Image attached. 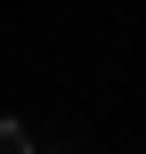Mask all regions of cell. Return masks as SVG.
I'll use <instances>...</instances> for the list:
<instances>
[{"label": "cell", "mask_w": 146, "mask_h": 154, "mask_svg": "<svg viewBox=\"0 0 146 154\" xmlns=\"http://www.w3.org/2000/svg\"><path fill=\"white\" fill-rule=\"evenodd\" d=\"M0 154H33V138L16 130V114H0Z\"/></svg>", "instance_id": "6da1fadb"}]
</instances>
